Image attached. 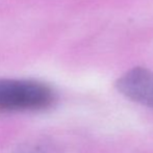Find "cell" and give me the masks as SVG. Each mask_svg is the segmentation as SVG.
Masks as SVG:
<instances>
[{
  "label": "cell",
  "instance_id": "obj_2",
  "mask_svg": "<svg viewBox=\"0 0 153 153\" xmlns=\"http://www.w3.org/2000/svg\"><path fill=\"white\" fill-rule=\"evenodd\" d=\"M116 88L126 98L153 107V71L145 68L131 69L118 79Z\"/></svg>",
  "mask_w": 153,
  "mask_h": 153
},
{
  "label": "cell",
  "instance_id": "obj_3",
  "mask_svg": "<svg viewBox=\"0 0 153 153\" xmlns=\"http://www.w3.org/2000/svg\"><path fill=\"white\" fill-rule=\"evenodd\" d=\"M15 153H61V150L51 142L36 141L21 144L16 148Z\"/></svg>",
  "mask_w": 153,
  "mask_h": 153
},
{
  "label": "cell",
  "instance_id": "obj_1",
  "mask_svg": "<svg viewBox=\"0 0 153 153\" xmlns=\"http://www.w3.org/2000/svg\"><path fill=\"white\" fill-rule=\"evenodd\" d=\"M48 85L32 79H0V113L42 111L55 102Z\"/></svg>",
  "mask_w": 153,
  "mask_h": 153
}]
</instances>
